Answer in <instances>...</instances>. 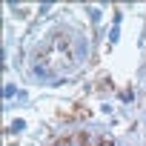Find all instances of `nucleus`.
I'll use <instances>...</instances> for the list:
<instances>
[{"mask_svg": "<svg viewBox=\"0 0 146 146\" xmlns=\"http://www.w3.org/2000/svg\"><path fill=\"white\" fill-rule=\"evenodd\" d=\"M66 146H86V137H83V135H72V137L66 140Z\"/></svg>", "mask_w": 146, "mask_h": 146, "instance_id": "nucleus-1", "label": "nucleus"}, {"mask_svg": "<svg viewBox=\"0 0 146 146\" xmlns=\"http://www.w3.org/2000/svg\"><path fill=\"white\" fill-rule=\"evenodd\" d=\"M100 146H109V143H100Z\"/></svg>", "mask_w": 146, "mask_h": 146, "instance_id": "nucleus-2", "label": "nucleus"}]
</instances>
